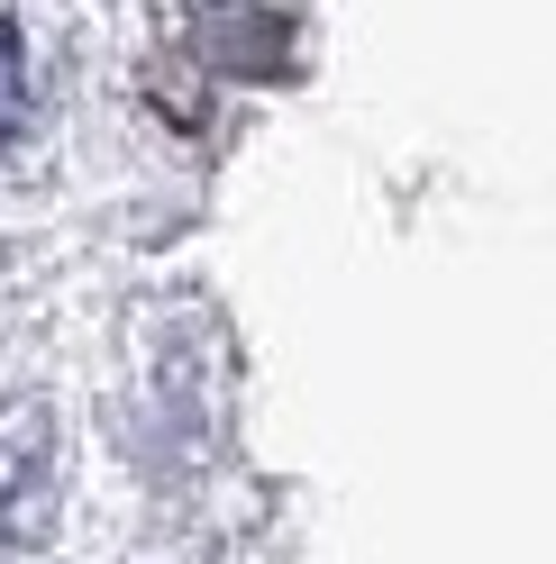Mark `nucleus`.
<instances>
[{"label": "nucleus", "mask_w": 556, "mask_h": 564, "mask_svg": "<svg viewBox=\"0 0 556 564\" xmlns=\"http://www.w3.org/2000/svg\"><path fill=\"white\" fill-rule=\"evenodd\" d=\"M46 501H55V429H46V410L0 401V546L38 538Z\"/></svg>", "instance_id": "obj_1"}, {"label": "nucleus", "mask_w": 556, "mask_h": 564, "mask_svg": "<svg viewBox=\"0 0 556 564\" xmlns=\"http://www.w3.org/2000/svg\"><path fill=\"white\" fill-rule=\"evenodd\" d=\"M19 119H28V46L0 28V147L19 137Z\"/></svg>", "instance_id": "obj_2"}]
</instances>
